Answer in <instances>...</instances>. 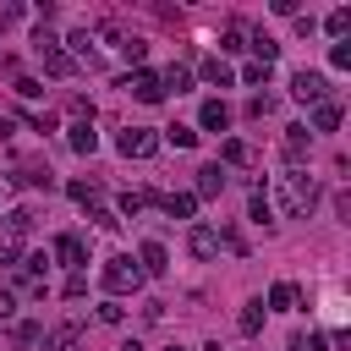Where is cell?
I'll use <instances>...</instances> for the list:
<instances>
[{
  "mask_svg": "<svg viewBox=\"0 0 351 351\" xmlns=\"http://www.w3.org/2000/svg\"><path fill=\"white\" fill-rule=\"evenodd\" d=\"M291 93H296L302 104H324V99H329V77H324V71H307V66H302V71L291 77Z\"/></svg>",
  "mask_w": 351,
  "mask_h": 351,
  "instance_id": "obj_6",
  "label": "cell"
},
{
  "mask_svg": "<svg viewBox=\"0 0 351 351\" xmlns=\"http://www.w3.org/2000/svg\"><path fill=\"white\" fill-rule=\"evenodd\" d=\"M269 110H274V93H252L247 99V115H269Z\"/></svg>",
  "mask_w": 351,
  "mask_h": 351,
  "instance_id": "obj_34",
  "label": "cell"
},
{
  "mask_svg": "<svg viewBox=\"0 0 351 351\" xmlns=\"http://www.w3.org/2000/svg\"><path fill=\"white\" fill-rule=\"evenodd\" d=\"M165 351H186V346H165Z\"/></svg>",
  "mask_w": 351,
  "mask_h": 351,
  "instance_id": "obj_45",
  "label": "cell"
},
{
  "mask_svg": "<svg viewBox=\"0 0 351 351\" xmlns=\"http://www.w3.org/2000/svg\"><path fill=\"white\" fill-rule=\"evenodd\" d=\"M115 49L132 60V71H137V66H143V55H148V44H143V38H132V33H121V38H115Z\"/></svg>",
  "mask_w": 351,
  "mask_h": 351,
  "instance_id": "obj_27",
  "label": "cell"
},
{
  "mask_svg": "<svg viewBox=\"0 0 351 351\" xmlns=\"http://www.w3.org/2000/svg\"><path fill=\"white\" fill-rule=\"evenodd\" d=\"M165 143H176V148H197V132L176 121V126H165Z\"/></svg>",
  "mask_w": 351,
  "mask_h": 351,
  "instance_id": "obj_31",
  "label": "cell"
},
{
  "mask_svg": "<svg viewBox=\"0 0 351 351\" xmlns=\"http://www.w3.org/2000/svg\"><path fill=\"white\" fill-rule=\"evenodd\" d=\"M44 263H49L44 252H22V263L11 269V280H16L27 296H44Z\"/></svg>",
  "mask_w": 351,
  "mask_h": 351,
  "instance_id": "obj_5",
  "label": "cell"
},
{
  "mask_svg": "<svg viewBox=\"0 0 351 351\" xmlns=\"http://www.w3.org/2000/svg\"><path fill=\"white\" fill-rule=\"evenodd\" d=\"M121 93H132L137 104H159V99H165V88H159V71H148V66L126 71V77H121Z\"/></svg>",
  "mask_w": 351,
  "mask_h": 351,
  "instance_id": "obj_3",
  "label": "cell"
},
{
  "mask_svg": "<svg viewBox=\"0 0 351 351\" xmlns=\"http://www.w3.org/2000/svg\"><path fill=\"white\" fill-rule=\"evenodd\" d=\"M44 351H82V329H77V324L49 329V335H44Z\"/></svg>",
  "mask_w": 351,
  "mask_h": 351,
  "instance_id": "obj_16",
  "label": "cell"
},
{
  "mask_svg": "<svg viewBox=\"0 0 351 351\" xmlns=\"http://www.w3.org/2000/svg\"><path fill=\"white\" fill-rule=\"evenodd\" d=\"M16 93H22V99H38V93H44V88H38V82H33V77H16Z\"/></svg>",
  "mask_w": 351,
  "mask_h": 351,
  "instance_id": "obj_40",
  "label": "cell"
},
{
  "mask_svg": "<svg viewBox=\"0 0 351 351\" xmlns=\"http://www.w3.org/2000/svg\"><path fill=\"white\" fill-rule=\"evenodd\" d=\"M219 49H225V55H236V49H247V33H241V27H230V33L219 38ZM225 55H219V60H225Z\"/></svg>",
  "mask_w": 351,
  "mask_h": 351,
  "instance_id": "obj_32",
  "label": "cell"
},
{
  "mask_svg": "<svg viewBox=\"0 0 351 351\" xmlns=\"http://www.w3.org/2000/svg\"><path fill=\"white\" fill-rule=\"evenodd\" d=\"M137 269H143V280H148V274H165V269H170L165 241H143V247H137Z\"/></svg>",
  "mask_w": 351,
  "mask_h": 351,
  "instance_id": "obj_10",
  "label": "cell"
},
{
  "mask_svg": "<svg viewBox=\"0 0 351 351\" xmlns=\"http://www.w3.org/2000/svg\"><path fill=\"white\" fill-rule=\"evenodd\" d=\"M5 181H11V186H38V192H49V186H55V170H49L44 159H27V165H16Z\"/></svg>",
  "mask_w": 351,
  "mask_h": 351,
  "instance_id": "obj_7",
  "label": "cell"
},
{
  "mask_svg": "<svg viewBox=\"0 0 351 351\" xmlns=\"http://www.w3.org/2000/svg\"><path fill=\"white\" fill-rule=\"evenodd\" d=\"M291 351H329V340H324V335H296Z\"/></svg>",
  "mask_w": 351,
  "mask_h": 351,
  "instance_id": "obj_33",
  "label": "cell"
},
{
  "mask_svg": "<svg viewBox=\"0 0 351 351\" xmlns=\"http://www.w3.org/2000/svg\"><path fill=\"white\" fill-rule=\"evenodd\" d=\"M66 143H71L77 154H93V148H99V137H93V121H71V126H66Z\"/></svg>",
  "mask_w": 351,
  "mask_h": 351,
  "instance_id": "obj_17",
  "label": "cell"
},
{
  "mask_svg": "<svg viewBox=\"0 0 351 351\" xmlns=\"http://www.w3.org/2000/svg\"><path fill=\"white\" fill-rule=\"evenodd\" d=\"M324 27H329V33H335V38H346V33H351V5H335V11H329V22H324Z\"/></svg>",
  "mask_w": 351,
  "mask_h": 351,
  "instance_id": "obj_30",
  "label": "cell"
},
{
  "mask_svg": "<svg viewBox=\"0 0 351 351\" xmlns=\"http://www.w3.org/2000/svg\"><path fill=\"white\" fill-rule=\"evenodd\" d=\"M258 154H252V143H241V137H225L219 143V165H252Z\"/></svg>",
  "mask_w": 351,
  "mask_h": 351,
  "instance_id": "obj_18",
  "label": "cell"
},
{
  "mask_svg": "<svg viewBox=\"0 0 351 351\" xmlns=\"http://www.w3.org/2000/svg\"><path fill=\"white\" fill-rule=\"evenodd\" d=\"M247 214H252L258 225H274V203H269V192H263V181L252 186V203H247Z\"/></svg>",
  "mask_w": 351,
  "mask_h": 351,
  "instance_id": "obj_24",
  "label": "cell"
},
{
  "mask_svg": "<svg viewBox=\"0 0 351 351\" xmlns=\"http://www.w3.org/2000/svg\"><path fill=\"white\" fill-rule=\"evenodd\" d=\"M66 192H71V197H77V203H82V208H99V197H104V186H99V181H93V176H88V181H71V186H66Z\"/></svg>",
  "mask_w": 351,
  "mask_h": 351,
  "instance_id": "obj_23",
  "label": "cell"
},
{
  "mask_svg": "<svg viewBox=\"0 0 351 351\" xmlns=\"http://www.w3.org/2000/svg\"><path fill=\"white\" fill-rule=\"evenodd\" d=\"M11 313H16V296H11V291H0V324H11Z\"/></svg>",
  "mask_w": 351,
  "mask_h": 351,
  "instance_id": "obj_42",
  "label": "cell"
},
{
  "mask_svg": "<svg viewBox=\"0 0 351 351\" xmlns=\"http://www.w3.org/2000/svg\"><path fill=\"white\" fill-rule=\"evenodd\" d=\"M241 82H269V66H258V60H252V66L241 71Z\"/></svg>",
  "mask_w": 351,
  "mask_h": 351,
  "instance_id": "obj_39",
  "label": "cell"
},
{
  "mask_svg": "<svg viewBox=\"0 0 351 351\" xmlns=\"http://www.w3.org/2000/svg\"><path fill=\"white\" fill-rule=\"evenodd\" d=\"M93 219H99V230H121V219H115L110 208H93Z\"/></svg>",
  "mask_w": 351,
  "mask_h": 351,
  "instance_id": "obj_41",
  "label": "cell"
},
{
  "mask_svg": "<svg viewBox=\"0 0 351 351\" xmlns=\"http://www.w3.org/2000/svg\"><path fill=\"white\" fill-rule=\"evenodd\" d=\"M203 82H214V88H230V82H236V71H230V60H219V55H208V60H203Z\"/></svg>",
  "mask_w": 351,
  "mask_h": 351,
  "instance_id": "obj_20",
  "label": "cell"
},
{
  "mask_svg": "<svg viewBox=\"0 0 351 351\" xmlns=\"http://www.w3.org/2000/svg\"><path fill=\"white\" fill-rule=\"evenodd\" d=\"M313 203H318V181H313L307 170H291V176L280 181V208H285L291 219H302V214H313Z\"/></svg>",
  "mask_w": 351,
  "mask_h": 351,
  "instance_id": "obj_2",
  "label": "cell"
},
{
  "mask_svg": "<svg viewBox=\"0 0 351 351\" xmlns=\"http://www.w3.org/2000/svg\"><path fill=\"white\" fill-rule=\"evenodd\" d=\"M154 203H159L170 219H192V214H197V197H192V192H165V197H154Z\"/></svg>",
  "mask_w": 351,
  "mask_h": 351,
  "instance_id": "obj_15",
  "label": "cell"
},
{
  "mask_svg": "<svg viewBox=\"0 0 351 351\" xmlns=\"http://www.w3.org/2000/svg\"><path fill=\"white\" fill-rule=\"evenodd\" d=\"M55 258H60V263H66V269L77 274V269L88 263V241H82L77 230H66V236H55Z\"/></svg>",
  "mask_w": 351,
  "mask_h": 351,
  "instance_id": "obj_8",
  "label": "cell"
},
{
  "mask_svg": "<svg viewBox=\"0 0 351 351\" xmlns=\"http://www.w3.org/2000/svg\"><path fill=\"white\" fill-rule=\"evenodd\" d=\"M225 192V165L214 159V165H203L197 170V186H192V197H219Z\"/></svg>",
  "mask_w": 351,
  "mask_h": 351,
  "instance_id": "obj_12",
  "label": "cell"
},
{
  "mask_svg": "<svg viewBox=\"0 0 351 351\" xmlns=\"http://www.w3.org/2000/svg\"><path fill=\"white\" fill-rule=\"evenodd\" d=\"M291 302H296V285H291V280H274V285H269V313H285Z\"/></svg>",
  "mask_w": 351,
  "mask_h": 351,
  "instance_id": "obj_26",
  "label": "cell"
},
{
  "mask_svg": "<svg viewBox=\"0 0 351 351\" xmlns=\"http://www.w3.org/2000/svg\"><path fill=\"white\" fill-rule=\"evenodd\" d=\"M197 121H203V132H225V126H230V104H225V99H203Z\"/></svg>",
  "mask_w": 351,
  "mask_h": 351,
  "instance_id": "obj_14",
  "label": "cell"
},
{
  "mask_svg": "<svg viewBox=\"0 0 351 351\" xmlns=\"http://www.w3.org/2000/svg\"><path fill=\"white\" fill-rule=\"evenodd\" d=\"M247 49H252V55H258V66H274V55H280V44H274V38H269V33H263V27H258V33H252V44H247Z\"/></svg>",
  "mask_w": 351,
  "mask_h": 351,
  "instance_id": "obj_25",
  "label": "cell"
},
{
  "mask_svg": "<svg viewBox=\"0 0 351 351\" xmlns=\"http://www.w3.org/2000/svg\"><path fill=\"white\" fill-rule=\"evenodd\" d=\"M82 291H88V274H82V269H77V274H71V280H66V296H71V302H77V296H82Z\"/></svg>",
  "mask_w": 351,
  "mask_h": 351,
  "instance_id": "obj_36",
  "label": "cell"
},
{
  "mask_svg": "<svg viewBox=\"0 0 351 351\" xmlns=\"http://www.w3.org/2000/svg\"><path fill=\"white\" fill-rule=\"evenodd\" d=\"M121 351H143V346H137V340H126V346H121Z\"/></svg>",
  "mask_w": 351,
  "mask_h": 351,
  "instance_id": "obj_44",
  "label": "cell"
},
{
  "mask_svg": "<svg viewBox=\"0 0 351 351\" xmlns=\"http://www.w3.org/2000/svg\"><path fill=\"white\" fill-rule=\"evenodd\" d=\"M148 203H154V192H121V214H126V219H137Z\"/></svg>",
  "mask_w": 351,
  "mask_h": 351,
  "instance_id": "obj_29",
  "label": "cell"
},
{
  "mask_svg": "<svg viewBox=\"0 0 351 351\" xmlns=\"http://www.w3.org/2000/svg\"><path fill=\"white\" fill-rule=\"evenodd\" d=\"M99 318H104V324H121V318H126V307H121V302H104V307H99Z\"/></svg>",
  "mask_w": 351,
  "mask_h": 351,
  "instance_id": "obj_37",
  "label": "cell"
},
{
  "mask_svg": "<svg viewBox=\"0 0 351 351\" xmlns=\"http://www.w3.org/2000/svg\"><path fill=\"white\" fill-rule=\"evenodd\" d=\"M11 340H16L22 351H27V346H38V340H44V329H38L33 318H22V324H11Z\"/></svg>",
  "mask_w": 351,
  "mask_h": 351,
  "instance_id": "obj_28",
  "label": "cell"
},
{
  "mask_svg": "<svg viewBox=\"0 0 351 351\" xmlns=\"http://www.w3.org/2000/svg\"><path fill=\"white\" fill-rule=\"evenodd\" d=\"M263 318H269V307H263V296H252L236 324H241V335H263Z\"/></svg>",
  "mask_w": 351,
  "mask_h": 351,
  "instance_id": "obj_19",
  "label": "cell"
},
{
  "mask_svg": "<svg viewBox=\"0 0 351 351\" xmlns=\"http://www.w3.org/2000/svg\"><path fill=\"white\" fill-rule=\"evenodd\" d=\"M159 88L165 93H192V71L186 66H170V71H159Z\"/></svg>",
  "mask_w": 351,
  "mask_h": 351,
  "instance_id": "obj_22",
  "label": "cell"
},
{
  "mask_svg": "<svg viewBox=\"0 0 351 351\" xmlns=\"http://www.w3.org/2000/svg\"><path fill=\"white\" fill-rule=\"evenodd\" d=\"M335 126H340V99L313 104V132H335Z\"/></svg>",
  "mask_w": 351,
  "mask_h": 351,
  "instance_id": "obj_21",
  "label": "cell"
},
{
  "mask_svg": "<svg viewBox=\"0 0 351 351\" xmlns=\"http://www.w3.org/2000/svg\"><path fill=\"white\" fill-rule=\"evenodd\" d=\"M115 148H121L126 159H148V154L159 148V132H154V126H121Z\"/></svg>",
  "mask_w": 351,
  "mask_h": 351,
  "instance_id": "obj_4",
  "label": "cell"
},
{
  "mask_svg": "<svg viewBox=\"0 0 351 351\" xmlns=\"http://www.w3.org/2000/svg\"><path fill=\"white\" fill-rule=\"evenodd\" d=\"M186 252H192V258H214V252H219L214 225H192V230H186Z\"/></svg>",
  "mask_w": 351,
  "mask_h": 351,
  "instance_id": "obj_13",
  "label": "cell"
},
{
  "mask_svg": "<svg viewBox=\"0 0 351 351\" xmlns=\"http://www.w3.org/2000/svg\"><path fill=\"white\" fill-rule=\"evenodd\" d=\"M280 148H285V159H291V165L302 170V159H307V148H313V132H307V126H285Z\"/></svg>",
  "mask_w": 351,
  "mask_h": 351,
  "instance_id": "obj_9",
  "label": "cell"
},
{
  "mask_svg": "<svg viewBox=\"0 0 351 351\" xmlns=\"http://www.w3.org/2000/svg\"><path fill=\"white\" fill-rule=\"evenodd\" d=\"M99 285H104L110 296H132V291H143V269H137V258H132V252H115V258H104V269H99Z\"/></svg>",
  "mask_w": 351,
  "mask_h": 351,
  "instance_id": "obj_1",
  "label": "cell"
},
{
  "mask_svg": "<svg viewBox=\"0 0 351 351\" xmlns=\"http://www.w3.org/2000/svg\"><path fill=\"white\" fill-rule=\"evenodd\" d=\"M11 132H16V121H11V115H0V137H11Z\"/></svg>",
  "mask_w": 351,
  "mask_h": 351,
  "instance_id": "obj_43",
  "label": "cell"
},
{
  "mask_svg": "<svg viewBox=\"0 0 351 351\" xmlns=\"http://www.w3.org/2000/svg\"><path fill=\"white\" fill-rule=\"evenodd\" d=\"M16 16H22V5H16V0H0V27H11Z\"/></svg>",
  "mask_w": 351,
  "mask_h": 351,
  "instance_id": "obj_38",
  "label": "cell"
},
{
  "mask_svg": "<svg viewBox=\"0 0 351 351\" xmlns=\"http://www.w3.org/2000/svg\"><path fill=\"white\" fill-rule=\"evenodd\" d=\"M38 60H44V71H49V77H77V60H71V49H60V44L38 49Z\"/></svg>",
  "mask_w": 351,
  "mask_h": 351,
  "instance_id": "obj_11",
  "label": "cell"
},
{
  "mask_svg": "<svg viewBox=\"0 0 351 351\" xmlns=\"http://www.w3.org/2000/svg\"><path fill=\"white\" fill-rule=\"evenodd\" d=\"M329 66L346 71V66H351V44H335V49H329Z\"/></svg>",
  "mask_w": 351,
  "mask_h": 351,
  "instance_id": "obj_35",
  "label": "cell"
}]
</instances>
